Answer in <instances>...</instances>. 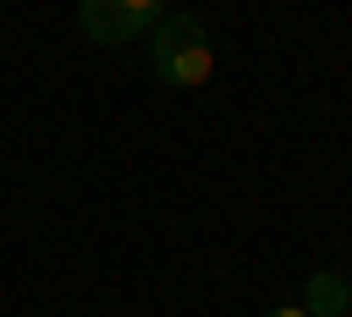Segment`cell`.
Returning <instances> with one entry per match:
<instances>
[{"mask_svg":"<svg viewBox=\"0 0 352 317\" xmlns=\"http://www.w3.org/2000/svg\"><path fill=\"white\" fill-rule=\"evenodd\" d=\"M190 43H204V21H197L190 8H162V21L148 28V64H162V56L190 50Z\"/></svg>","mask_w":352,"mask_h":317,"instance_id":"3957f363","label":"cell"},{"mask_svg":"<svg viewBox=\"0 0 352 317\" xmlns=\"http://www.w3.org/2000/svg\"><path fill=\"white\" fill-rule=\"evenodd\" d=\"M345 317H352V310H345Z\"/></svg>","mask_w":352,"mask_h":317,"instance_id":"8992f818","label":"cell"},{"mask_svg":"<svg viewBox=\"0 0 352 317\" xmlns=\"http://www.w3.org/2000/svg\"><path fill=\"white\" fill-rule=\"evenodd\" d=\"M268 317H303V310H296V303H289V310H268Z\"/></svg>","mask_w":352,"mask_h":317,"instance_id":"5b68a950","label":"cell"},{"mask_svg":"<svg viewBox=\"0 0 352 317\" xmlns=\"http://www.w3.org/2000/svg\"><path fill=\"white\" fill-rule=\"evenodd\" d=\"M296 310H303V317H345V310H352V282H345L338 268H310Z\"/></svg>","mask_w":352,"mask_h":317,"instance_id":"7a4b0ae2","label":"cell"},{"mask_svg":"<svg viewBox=\"0 0 352 317\" xmlns=\"http://www.w3.org/2000/svg\"><path fill=\"white\" fill-rule=\"evenodd\" d=\"M162 85H176V92H197V85H212V43H190V50H176L162 56V64H148Z\"/></svg>","mask_w":352,"mask_h":317,"instance_id":"277c9868","label":"cell"},{"mask_svg":"<svg viewBox=\"0 0 352 317\" xmlns=\"http://www.w3.org/2000/svg\"><path fill=\"white\" fill-rule=\"evenodd\" d=\"M162 21V8H155V0H85V8H78V28H85V36H92V43H148V28Z\"/></svg>","mask_w":352,"mask_h":317,"instance_id":"6da1fadb","label":"cell"}]
</instances>
